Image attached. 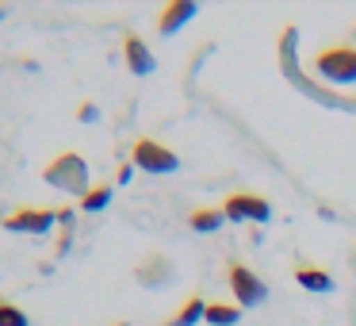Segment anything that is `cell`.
Returning a JSON list of instances; mask_svg holds the SVG:
<instances>
[{"mask_svg": "<svg viewBox=\"0 0 356 326\" xmlns=\"http://www.w3.org/2000/svg\"><path fill=\"white\" fill-rule=\"evenodd\" d=\"M0 20H4V8H0Z\"/></svg>", "mask_w": 356, "mask_h": 326, "instance_id": "cell-19", "label": "cell"}, {"mask_svg": "<svg viewBox=\"0 0 356 326\" xmlns=\"http://www.w3.org/2000/svg\"><path fill=\"white\" fill-rule=\"evenodd\" d=\"M42 180H47L50 188H62V192L70 196H85L88 188V162L77 154V150H65V154H58L54 162L42 169Z\"/></svg>", "mask_w": 356, "mask_h": 326, "instance_id": "cell-1", "label": "cell"}, {"mask_svg": "<svg viewBox=\"0 0 356 326\" xmlns=\"http://www.w3.org/2000/svg\"><path fill=\"white\" fill-rule=\"evenodd\" d=\"M123 58H127V65H131V73H138V77L154 73V65H157V62H154V50H149L134 31L123 35Z\"/></svg>", "mask_w": 356, "mask_h": 326, "instance_id": "cell-8", "label": "cell"}, {"mask_svg": "<svg viewBox=\"0 0 356 326\" xmlns=\"http://www.w3.org/2000/svg\"><path fill=\"white\" fill-rule=\"evenodd\" d=\"M314 73L333 85H356V47L353 42H333L314 54Z\"/></svg>", "mask_w": 356, "mask_h": 326, "instance_id": "cell-2", "label": "cell"}, {"mask_svg": "<svg viewBox=\"0 0 356 326\" xmlns=\"http://www.w3.org/2000/svg\"><path fill=\"white\" fill-rule=\"evenodd\" d=\"M131 162H134V169H146V173H177L180 169V157L172 154L169 146L154 142V139H138V142H134Z\"/></svg>", "mask_w": 356, "mask_h": 326, "instance_id": "cell-4", "label": "cell"}, {"mask_svg": "<svg viewBox=\"0 0 356 326\" xmlns=\"http://www.w3.org/2000/svg\"><path fill=\"white\" fill-rule=\"evenodd\" d=\"M0 326H31L24 307H16L12 300H0Z\"/></svg>", "mask_w": 356, "mask_h": 326, "instance_id": "cell-15", "label": "cell"}, {"mask_svg": "<svg viewBox=\"0 0 356 326\" xmlns=\"http://www.w3.org/2000/svg\"><path fill=\"white\" fill-rule=\"evenodd\" d=\"M195 12H200V4H192V0H172V4H165V12L157 16V31L161 35H177L184 24H192Z\"/></svg>", "mask_w": 356, "mask_h": 326, "instance_id": "cell-7", "label": "cell"}, {"mask_svg": "<svg viewBox=\"0 0 356 326\" xmlns=\"http://www.w3.org/2000/svg\"><path fill=\"white\" fill-rule=\"evenodd\" d=\"M77 119H81V123H96V119H100V108H96V104H81Z\"/></svg>", "mask_w": 356, "mask_h": 326, "instance_id": "cell-16", "label": "cell"}, {"mask_svg": "<svg viewBox=\"0 0 356 326\" xmlns=\"http://www.w3.org/2000/svg\"><path fill=\"white\" fill-rule=\"evenodd\" d=\"M222 211H226L230 223H249V219H253V223H268L272 219V203L261 200V196H253V192H230L222 203Z\"/></svg>", "mask_w": 356, "mask_h": 326, "instance_id": "cell-5", "label": "cell"}, {"mask_svg": "<svg viewBox=\"0 0 356 326\" xmlns=\"http://www.w3.org/2000/svg\"><path fill=\"white\" fill-rule=\"evenodd\" d=\"M238 318H241L238 303H207L203 323H211V326H238Z\"/></svg>", "mask_w": 356, "mask_h": 326, "instance_id": "cell-12", "label": "cell"}, {"mask_svg": "<svg viewBox=\"0 0 356 326\" xmlns=\"http://www.w3.org/2000/svg\"><path fill=\"white\" fill-rule=\"evenodd\" d=\"M222 223H226L222 208H195L192 215H188V226H192L195 234H211V231H218Z\"/></svg>", "mask_w": 356, "mask_h": 326, "instance_id": "cell-10", "label": "cell"}, {"mask_svg": "<svg viewBox=\"0 0 356 326\" xmlns=\"http://www.w3.org/2000/svg\"><path fill=\"white\" fill-rule=\"evenodd\" d=\"M226 280H230L234 303H238L241 311H245V307H261V303L268 300V284H264V280L257 277L253 269H245L241 261H230V269H226Z\"/></svg>", "mask_w": 356, "mask_h": 326, "instance_id": "cell-3", "label": "cell"}, {"mask_svg": "<svg viewBox=\"0 0 356 326\" xmlns=\"http://www.w3.org/2000/svg\"><path fill=\"white\" fill-rule=\"evenodd\" d=\"M131 177H134V162H123V165H119V173H115V180H119V185H127Z\"/></svg>", "mask_w": 356, "mask_h": 326, "instance_id": "cell-17", "label": "cell"}, {"mask_svg": "<svg viewBox=\"0 0 356 326\" xmlns=\"http://www.w3.org/2000/svg\"><path fill=\"white\" fill-rule=\"evenodd\" d=\"M50 226H58V211L50 208H16L4 215V231L16 234H47Z\"/></svg>", "mask_w": 356, "mask_h": 326, "instance_id": "cell-6", "label": "cell"}, {"mask_svg": "<svg viewBox=\"0 0 356 326\" xmlns=\"http://www.w3.org/2000/svg\"><path fill=\"white\" fill-rule=\"evenodd\" d=\"M203 315H207V303H203L200 295H188V300L180 303V311L165 326H195V323H203Z\"/></svg>", "mask_w": 356, "mask_h": 326, "instance_id": "cell-11", "label": "cell"}, {"mask_svg": "<svg viewBox=\"0 0 356 326\" xmlns=\"http://www.w3.org/2000/svg\"><path fill=\"white\" fill-rule=\"evenodd\" d=\"M295 280H299V288H307V292H333V277L325 269H318V265H307L299 261L295 265Z\"/></svg>", "mask_w": 356, "mask_h": 326, "instance_id": "cell-9", "label": "cell"}, {"mask_svg": "<svg viewBox=\"0 0 356 326\" xmlns=\"http://www.w3.org/2000/svg\"><path fill=\"white\" fill-rule=\"evenodd\" d=\"M111 192H115L111 185H92L85 196H81V211H92V215H96V211H104L111 203Z\"/></svg>", "mask_w": 356, "mask_h": 326, "instance_id": "cell-13", "label": "cell"}, {"mask_svg": "<svg viewBox=\"0 0 356 326\" xmlns=\"http://www.w3.org/2000/svg\"><path fill=\"white\" fill-rule=\"evenodd\" d=\"M115 326H131V323H115Z\"/></svg>", "mask_w": 356, "mask_h": 326, "instance_id": "cell-18", "label": "cell"}, {"mask_svg": "<svg viewBox=\"0 0 356 326\" xmlns=\"http://www.w3.org/2000/svg\"><path fill=\"white\" fill-rule=\"evenodd\" d=\"M169 272H172L169 261H161V257H149V261L138 269V280H142V284H165V277H169Z\"/></svg>", "mask_w": 356, "mask_h": 326, "instance_id": "cell-14", "label": "cell"}]
</instances>
